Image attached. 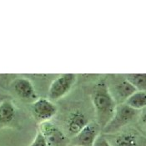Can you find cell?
Wrapping results in <instances>:
<instances>
[{
  "label": "cell",
  "mask_w": 146,
  "mask_h": 146,
  "mask_svg": "<svg viewBox=\"0 0 146 146\" xmlns=\"http://www.w3.org/2000/svg\"><path fill=\"white\" fill-rule=\"evenodd\" d=\"M91 100L95 111L96 123L102 130L112 119L117 104L104 83H99L94 87Z\"/></svg>",
  "instance_id": "6da1fadb"
},
{
  "label": "cell",
  "mask_w": 146,
  "mask_h": 146,
  "mask_svg": "<svg viewBox=\"0 0 146 146\" xmlns=\"http://www.w3.org/2000/svg\"><path fill=\"white\" fill-rule=\"evenodd\" d=\"M138 110L130 108L125 103L117 104L115 112L110 121L102 129L104 135H113L124 126L130 124L137 117Z\"/></svg>",
  "instance_id": "7a4b0ae2"
},
{
  "label": "cell",
  "mask_w": 146,
  "mask_h": 146,
  "mask_svg": "<svg viewBox=\"0 0 146 146\" xmlns=\"http://www.w3.org/2000/svg\"><path fill=\"white\" fill-rule=\"evenodd\" d=\"M77 80L74 74H63L54 79L48 89V100L55 101L64 97L71 90Z\"/></svg>",
  "instance_id": "3957f363"
},
{
  "label": "cell",
  "mask_w": 146,
  "mask_h": 146,
  "mask_svg": "<svg viewBox=\"0 0 146 146\" xmlns=\"http://www.w3.org/2000/svg\"><path fill=\"white\" fill-rule=\"evenodd\" d=\"M40 132L46 139L47 146H66L68 143L67 136L50 121L40 123Z\"/></svg>",
  "instance_id": "277c9868"
},
{
  "label": "cell",
  "mask_w": 146,
  "mask_h": 146,
  "mask_svg": "<svg viewBox=\"0 0 146 146\" xmlns=\"http://www.w3.org/2000/svg\"><path fill=\"white\" fill-rule=\"evenodd\" d=\"M31 110L34 118L40 123L50 121L58 112L56 105L48 99L38 98L33 102Z\"/></svg>",
  "instance_id": "5b68a950"
},
{
  "label": "cell",
  "mask_w": 146,
  "mask_h": 146,
  "mask_svg": "<svg viewBox=\"0 0 146 146\" xmlns=\"http://www.w3.org/2000/svg\"><path fill=\"white\" fill-rule=\"evenodd\" d=\"M101 129L96 122H90L79 134L73 137L71 143L74 146H93L100 135Z\"/></svg>",
  "instance_id": "8992f818"
},
{
  "label": "cell",
  "mask_w": 146,
  "mask_h": 146,
  "mask_svg": "<svg viewBox=\"0 0 146 146\" xmlns=\"http://www.w3.org/2000/svg\"><path fill=\"white\" fill-rule=\"evenodd\" d=\"M11 89L23 101H35L38 99L33 83L27 78L19 77L13 79L11 83Z\"/></svg>",
  "instance_id": "52a82bcc"
},
{
  "label": "cell",
  "mask_w": 146,
  "mask_h": 146,
  "mask_svg": "<svg viewBox=\"0 0 146 146\" xmlns=\"http://www.w3.org/2000/svg\"><path fill=\"white\" fill-rule=\"evenodd\" d=\"M108 90L117 104H124L126 100L137 91L126 79L114 82L111 87H108Z\"/></svg>",
  "instance_id": "ba28073f"
},
{
  "label": "cell",
  "mask_w": 146,
  "mask_h": 146,
  "mask_svg": "<svg viewBox=\"0 0 146 146\" xmlns=\"http://www.w3.org/2000/svg\"><path fill=\"white\" fill-rule=\"evenodd\" d=\"M90 123L87 115L83 111L76 110L69 113L66 121V130L68 135L72 138L77 135L79 132Z\"/></svg>",
  "instance_id": "9c48e42d"
},
{
  "label": "cell",
  "mask_w": 146,
  "mask_h": 146,
  "mask_svg": "<svg viewBox=\"0 0 146 146\" xmlns=\"http://www.w3.org/2000/svg\"><path fill=\"white\" fill-rule=\"evenodd\" d=\"M113 146H140L141 138L134 132H124L114 135L109 140Z\"/></svg>",
  "instance_id": "30bf717a"
},
{
  "label": "cell",
  "mask_w": 146,
  "mask_h": 146,
  "mask_svg": "<svg viewBox=\"0 0 146 146\" xmlns=\"http://www.w3.org/2000/svg\"><path fill=\"white\" fill-rule=\"evenodd\" d=\"M16 107L14 104L9 100L0 103V127L10 124L16 116Z\"/></svg>",
  "instance_id": "8fae6325"
},
{
  "label": "cell",
  "mask_w": 146,
  "mask_h": 146,
  "mask_svg": "<svg viewBox=\"0 0 146 146\" xmlns=\"http://www.w3.org/2000/svg\"><path fill=\"white\" fill-rule=\"evenodd\" d=\"M127 105L135 110L146 108V92L136 91L125 102Z\"/></svg>",
  "instance_id": "7c38bea8"
},
{
  "label": "cell",
  "mask_w": 146,
  "mask_h": 146,
  "mask_svg": "<svg viewBox=\"0 0 146 146\" xmlns=\"http://www.w3.org/2000/svg\"><path fill=\"white\" fill-rule=\"evenodd\" d=\"M126 79L137 91L146 92V74H129L126 75Z\"/></svg>",
  "instance_id": "4fadbf2b"
},
{
  "label": "cell",
  "mask_w": 146,
  "mask_h": 146,
  "mask_svg": "<svg viewBox=\"0 0 146 146\" xmlns=\"http://www.w3.org/2000/svg\"><path fill=\"white\" fill-rule=\"evenodd\" d=\"M29 146H47V142L44 135L38 131L33 142Z\"/></svg>",
  "instance_id": "5bb4252c"
},
{
  "label": "cell",
  "mask_w": 146,
  "mask_h": 146,
  "mask_svg": "<svg viewBox=\"0 0 146 146\" xmlns=\"http://www.w3.org/2000/svg\"><path fill=\"white\" fill-rule=\"evenodd\" d=\"M93 146H113L109 139L104 136V135H100L95 140L94 144Z\"/></svg>",
  "instance_id": "9a60e30c"
},
{
  "label": "cell",
  "mask_w": 146,
  "mask_h": 146,
  "mask_svg": "<svg viewBox=\"0 0 146 146\" xmlns=\"http://www.w3.org/2000/svg\"><path fill=\"white\" fill-rule=\"evenodd\" d=\"M141 119H142V121L143 123L146 125V110L145 112H143L142 113V116H141Z\"/></svg>",
  "instance_id": "2e32d148"
}]
</instances>
